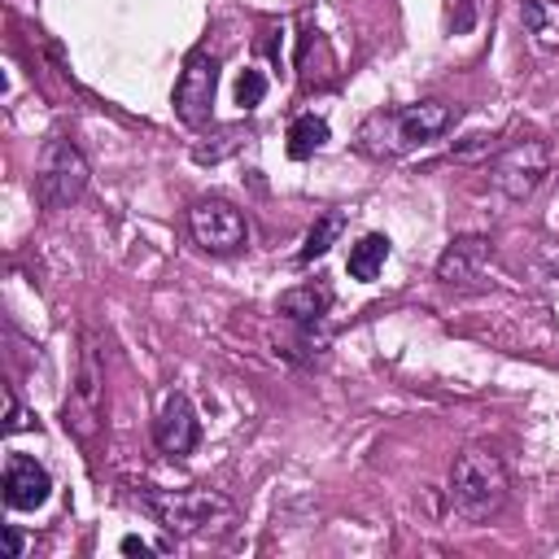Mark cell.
<instances>
[{"mask_svg": "<svg viewBox=\"0 0 559 559\" xmlns=\"http://www.w3.org/2000/svg\"><path fill=\"white\" fill-rule=\"evenodd\" d=\"M144 511L183 542H218L236 528V507L214 493V489H162V485H140L135 493Z\"/></svg>", "mask_w": 559, "mask_h": 559, "instance_id": "6da1fadb", "label": "cell"}, {"mask_svg": "<svg viewBox=\"0 0 559 559\" xmlns=\"http://www.w3.org/2000/svg\"><path fill=\"white\" fill-rule=\"evenodd\" d=\"M454 122H459V105L415 100V105H402V109H376L358 127V140L371 157H397V153H411L428 140H441Z\"/></svg>", "mask_w": 559, "mask_h": 559, "instance_id": "7a4b0ae2", "label": "cell"}, {"mask_svg": "<svg viewBox=\"0 0 559 559\" xmlns=\"http://www.w3.org/2000/svg\"><path fill=\"white\" fill-rule=\"evenodd\" d=\"M61 428L83 450H96V441L105 437V349L92 328L79 332V367L61 402Z\"/></svg>", "mask_w": 559, "mask_h": 559, "instance_id": "3957f363", "label": "cell"}, {"mask_svg": "<svg viewBox=\"0 0 559 559\" xmlns=\"http://www.w3.org/2000/svg\"><path fill=\"white\" fill-rule=\"evenodd\" d=\"M445 493H450L454 515H463L467 524H489L507 507L511 476H507V467L493 450L467 445L450 467V489Z\"/></svg>", "mask_w": 559, "mask_h": 559, "instance_id": "277c9868", "label": "cell"}, {"mask_svg": "<svg viewBox=\"0 0 559 559\" xmlns=\"http://www.w3.org/2000/svg\"><path fill=\"white\" fill-rule=\"evenodd\" d=\"M87 179H92V166H87V157L79 153V144L66 140V135H52V140L39 148L31 192H35V201H39L48 214H57V210H70V205L87 192Z\"/></svg>", "mask_w": 559, "mask_h": 559, "instance_id": "5b68a950", "label": "cell"}, {"mask_svg": "<svg viewBox=\"0 0 559 559\" xmlns=\"http://www.w3.org/2000/svg\"><path fill=\"white\" fill-rule=\"evenodd\" d=\"M550 162H555V153L546 140H537V135L515 140L489 157V188H498L507 201H528L546 183Z\"/></svg>", "mask_w": 559, "mask_h": 559, "instance_id": "8992f818", "label": "cell"}, {"mask_svg": "<svg viewBox=\"0 0 559 559\" xmlns=\"http://www.w3.org/2000/svg\"><path fill=\"white\" fill-rule=\"evenodd\" d=\"M188 231L214 258H231V253H240L249 245V223H245V214L227 197H201V201H192Z\"/></svg>", "mask_w": 559, "mask_h": 559, "instance_id": "52a82bcc", "label": "cell"}, {"mask_svg": "<svg viewBox=\"0 0 559 559\" xmlns=\"http://www.w3.org/2000/svg\"><path fill=\"white\" fill-rule=\"evenodd\" d=\"M214 92H218V57L205 48H192L183 57V70L175 79V118L183 127H205L214 118Z\"/></svg>", "mask_w": 559, "mask_h": 559, "instance_id": "ba28073f", "label": "cell"}, {"mask_svg": "<svg viewBox=\"0 0 559 559\" xmlns=\"http://www.w3.org/2000/svg\"><path fill=\"white\" fill-rule=\"evenodd\" d=\"M153 441L166 459H183L197 450L201 441V424H197V411L188 402V393H166L157 419H153Z\"/></svg>", "mask_w": 559, "mask_h": 559, "instance_id": "9c48e42d", "label": "cell"}, {"mask_svg": "<svg viewBox=\"0 0 559 559\" xmlns=\"http://www.w3.org/2000/svg\"><path fill=\"white\" fill-rule=\"evenodd\" d=\"M0 489H4V507H13V511H35V507L48 502L52 476H48V467L35 463L31 454H9V459H4Z\"/></svg>", "mask_w": 559, "mask_h": 559, "instance_id": "30bf717a", "label": "cell"}, {"mask_svg": "<svg viewBox=\"0 0 559 559\" xmlns=\"http://www.w3.org/2000/svg\"><path fill=\"white\" fill-rule=\"evenodd\" d=\"M485 258H489V240L485 236H454L445 245V253L437 258V280L450 284V288H467L472 280H480Z\"/></svg>", "mask_w": 559, "mask_h": 559, "instance_id": "8fae6325", "label": "cell"}, {"mask_svg": "<svg viewBox=\"0 0 559 559\" xmlns=\"http://www.w3.org/2000/svg\"><path fill=\"white\" fill-rule=\"evenodd\" d=\"M328 310H332V288L328 284H297V288H284L280 301H275V314L288 328H323Z\"/></svg>", "mask_w": 559, "mask_h": 559, "instance_id": "7c38bea8", "label": "cell"}, {"mask_svg": "<svg viewBox=\"0 0 559 559\" xmlns=\"http://www.w3.org/2000/svg\"><path fill=\"white\" fill-rule=\"evenodd\" d=\"M384 262H389V236H384V231H367V236H358V240L349 245L345 271H349V280L371 284V280L384 271Z\"/></svg>", "mask_w": 559, "mask_h": 559, "instance_id": "4fadbf2b", "label": "cell"}, {"mask_svg": "<svg viewBox=\"0 0 559 559\" xmlns=\"http://www.w3.org/2000/svg\"><path fill=\"white\" fill-rule=\"evenodd\" d=\"M328 122L323 118H314V114H301V118H293V127H288V157L293 162H306V157H314L323 144H328Z\"/></svg>", "mask_w": 559, "mask_h": 559, "instance_id": "5bb4252c", "label": "cell"}, {"mask_svg": "<svg viewBox=\"0 0 559 559\" xmlns=\"http://www.w3.org/2000/svg\"><path fill=\"white\" fill-rule=\"evenodd\" d=\"M345 231V214H336V210H328L310 231H306V245H301V253H297V262L306 266V262H314V258H323L332 245H336V236Z\"/></svg>", "mask_w": 559, "mask_h": 559, "instance_id": "9a60e30c", "label": "cell"}, {"mask_svg": "<svg viewBox=\"0 0 559 559\" xmlns=\"http://www.w3.org/2000/svg\"><path fill=\"white\" fill-rule=\"evenodd\" d=\"M249 135H253V131H249L245 122H236V127H218L210 144H192V157H197L201 166H205V162H223V157H231Z\"/></svg>", "mask_w": 559, "mask_h": 559, "instance_id": "2e32d148", "label": "cell"}, {"mask_svg": "<svg viewBox=\"0 0 559 559\" xmlns=\"http://www.w3.org/2000/svg\"><path fill=\"white\" fill-rule=\"evenodd\" d=\"M262 96H266V74L262 70H240V79H236V105L249 114V109L262 105Z\"/></svg>", "mask_w": 559, "mask_h": 559, "instance_id": "e0dca14e", "label": "cell"}, {"mask_svg": "<svg viewBox=\"0 0 559 559\" xmlns=\"http://www.w3.org/2000/svg\"><path fill=\"white\" fill-rule=\"evenodd\" d=\"M118 550H122V555H157L162 546H148L144 537H135V533H127V537L118 542Z\"/></svg>", "mask_w": 559, "mask_h": 559, "instance_id": "ac0fdd59", "label": "cell"}, {"mask_svg": "<svg viewBox=\"0 0 559 559\" xmlns=\"http://www.w3.org/2000/svg\"><path fill=\"white\" fill-rule=\"evenodd\" d=\"M22 428H26V415H22V406H17L13 389H9V424H4V432L13 437V432H22Z\"/></svg>", "mask_w": 559, "mask_h": 559, "instance_id": "d6986e66", "label": "cell"}, {"mask_svg": "<svg viewBox=\"0 0 559 559\" xmlns=\"http://www.w3.org/2000/svg\"><path fill=\"white\" fill-rule=\"evenodd\" d=\"M524 22H528L533 31H542V9H537V0H524Z\"/></svg>", "mask_w": 559, "mask_h": 559, "instance_id": "ffe728a7", "label": "cell"}, {"mask_svg": "<svg viewBox=\"0 0 559 559\" xmlns=\"http://www.w3.org/2000/svg\"><path fill=\"white\" fill-rule=\"evenodd\" d=\"M4 542H9V555H22V550H26V542H22L17 528H4Z\"/></svg>", "mask_w": 559, "mask_h": 559, "instance_id": "44dd1931", "label": "cell"}]
</instances>
